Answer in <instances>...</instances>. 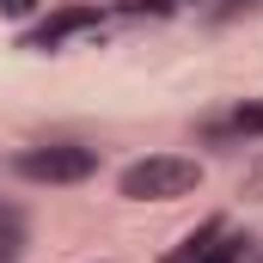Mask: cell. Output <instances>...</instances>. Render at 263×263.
<instances>
[{
	"label": "cell",
	"mask_w": 263,
	"mask_h": 263,
	"mask_svg": "<svg viewBox=\"0 0 263 263\" xmlns=\"http://www.w3.org/2000/svg\"><path fill=\"white\" fill-rule=\"evenodd\" d=\"M196 184H202V159H190V153H147V159L123 165L117 196H129V202H178V196H190Z\"/></svg>",
	"instance_id": "6da1fadb"
},
{
	"label": "cell",
	"mask_w": 263,
	"mask_h": 263,
	"mask_svg": "<svg viewBox=\"0 0 263 263\" xmlns=\"http://www.w3.org/2000/svg\"><path fill=\"white\" fill-rule=\"evenodd\" d=\"M12 172L25 184H86L98 172V147H80V141H49V147H25L12 153Z\"/></svg>",
	"instance_id": "7a4b0ae2"
},
{
	"label": "cell",
	"mask_w": 263,
	"mask_h": 263,
	"mask_svg": "<svg viewBox=\"0 0 263 263\" xmlns=\"http://www.w3.org/2000/svg\"><path fill=\"white\" fill-rule=\"evenodd\" d=\"M98 18H104V6H98V0H80V6H55L49 18H37V25L25 31V49H62L67 37H80V31H98Z\"/></svg>",
	"instance_id": "3957f363"
},
{
	"label": "cell",
	"mask_w": 263,
	"mask_h": 263,
	"mask_svg": "<svg viewBox=\"0 0 263 263\" xmlns=\"http://www.w3.org/2000/svg\"><path fill=\"white\" fill-rule=\"evenodd\" d=\"M220 233H227V220H220V214H208L202 227H190V233H184V239H178V245L165 251V263H196L202 251H208V245L220 239Z\"/></svg>",
	"instance_id": "277c9868"
},
{
	"label": "cell",
	"mask_w": 263,
	"mask_h": 263,
	"mask_svg": "<svg viewBox=\"0 0 263 263\" xmlns=\"http://www.w3.org/2000/svg\"><path fill=\"white\" fill-rule=\"evenodd\" d=\"M208 141H263V104H239L227 123H214Z\"/></svg>",
	"instance_id": "5b68a950"
},
{
	"label": "cell",
	"mask_w": 263,
	"mask_h": 263,
	"mask_svg": "<svg viewBox=\"0 0 263 263\" xmlns=\"http://www.w3.org/2000/svg\"><path fill=\"white\" fill-rule=\"evenodd\" d=\"M25 239H31V227H25V208L0 202V263H18V257H25Z\"/></svg>",
	"instance_id": "8992f818"
},
{
	"label": "cell",
	"mask_w": 263,
	"mask_h": 263,
	"mask_svg": "<svg viewBox=\"0 0 263 263\" xmlns=\"http://www.w3.org/2000/svg\"><path fill=\"white\" fill-rule=\"evenodd\" d=\"M245 245H251L245 233H220V239H214V245H208L196 263H239V257H245Z\"/></svg>",
	"instance_id": "52a82bcc"
},
{
	"label": "cell",
	"mask_w": 263,
	"mask_h": 263,
	"mask_svg": "<svg viewBox=\"0 0 263 263\" xmlns=\"http://www.w3.org/2000/svg\"><path fill=\"white\" fill-rule=\"evenodd\" d=\"M43 0H0V18H31Z\"/></svg>",
	"instance_id": "ba28073f"
},
{
	"label": "cell",
	"mask_w": 263,
	"mask_h": 263,
	"mask_svg": "<svg viewBox=\"0 0 263 263\" xmlns=\"http://www.w3.org/2000/svg\"><path fill=\"white\" fill-rule=\"evenodd\" d=\"M245 190H251V196H263V165L251 172V178H245Z\"/></svg>",
	"instance_id": "9c48e42d"
}]
</instances>
